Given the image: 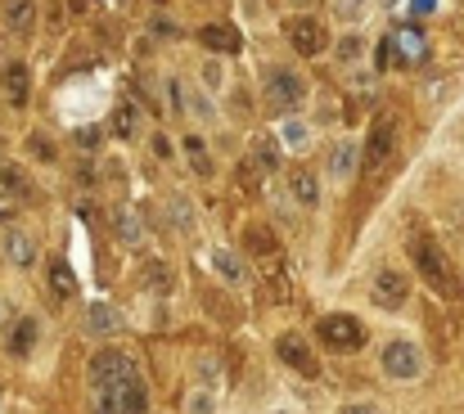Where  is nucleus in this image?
<instances>
[{"label":"nucleus","instance_id":"obj_4","mask_svg":"<svg viewBox=\"0 0 464 414\" xmlns=\"http://www.w3.org/2000/svg\"><path fill=\"white\" fill-rule=\"evenodd\" d=\"M379 365H383V374L396 378V383H415V378L424 374V356H420V347H415L411 338H392V342H383Z\"/></svg>","mask_w":464,"mask_h":414},{"label":"nucleus","instance_id":"obj_23","mask_svg":"<svg viewBox=\"0 0 464 414\" xmlns=\"http://www.w3.org/2000/svg\"><path fill=\"white\" fill-rule=\"evenodd\" d=\"M50 289H54V298H73L77 293V280H73V266L68 261H50Z\"/></svg>","mask_w":464,"mask_h":414},{"label":"nucleus","instance_id":"obj_13","mask_svg":"<svg viewBox=\"0 0 464 414\" xmlns=\"http://www.w3.org/2000/svg\"><path fill=\"white\" fill-rule=\"evenodd\" d=\"M0 19H5V28L10 32H32V23H36V0H0Z\"/></svg>","mask_w":464,"mask_h":414},{"label":"nucleus","instance_id":"obj_14","mask_svg":"<svg viewBox=\"0 0 464 414\" xmlns=\"http://www.w3.org/2000/svg\"><path fill=\"white\" fill-rule=\"evenodd\" d=\"M0 189H5L14 203H32V198H36V185L28 180V171H23L19 163H5V167H0Z\"/></svg>","mask_w":464,"mask_h":414},{"label":"nucleus","instance_id":"obj_6","mask_svg":"<svg viewBox=\"0 0 464 414\" xmlns=\"http://www.w3.org/2000/svg\"><path fill=\"white\" fill-rule=\"evenodd\" d=\"M284 36H289V45H293L302 59H316V54H324V45H329V32H324V23H320L316 14H293V19L284 23Z\"/></svg>","mask_w":464,"mask_h":414},{"label":"nucleus","instance_id":"obj_17","mask_svg":"<svg viewBox=\"0 0 464 414\" xmlns=\"http://www.w3.org/2000/svg\"><path fill=\"white\" fill-rule=\"evenodd\" d=\"M289 194L298 198V207H316V203H320V180H316V171L293 167V171H289Z\"/></svg>","mask_w":464,"mask_h":414},{"label":"nucleus","instance_id":"obj_10","mask_svg":"<svg viewBox=\"0 0 464 414\" xmlns=\"http://www.w3.org/2000/svg\"><path fill=\"white\" fill-rule=\"evenodd\" d=\"M396 149V122L392 117H379L370 126V140H365V167H383Z\"/></svg>","mask_w":464,"mask_h":414},{"label":"nucleus","instance_id":"obj_12","mask_svg":"<svg viewBox=\"0 0 464 414\" xmlns=\"http://www.w3.org/2000/svg\"><path fill=\"white\" fill-rule=\"evenodd\" d=\"M198 41H204L208 50H217V54H239L244 50V36H239L235 23H208V28H198Z\"/></svg>","mask_w":464,"mask_h":414},{"label":"nucleus","instance_id":"obj_28","mask_svg":"<svg viewBox=\"0 0 464 414\" xmlns=\"http://www.w3.org/2000/svg\"><path fill=\"white\" fill-rule=\"evenodd\" d=\"M185 405H189V414H212V396H208L204 387H194Z\"/></svg>","mask_w":464,"mask_h":414},{"label":"nucleus","instance_id":"obj_27","mask_svg":"<svg viewBox=\"0 0 464 414\" xmlns=\"http://www.w3.org/2000/svg\"><path fill=\"white\" fill-rule=\"evenodd\" d=\"M361 50H365V41H361V36H343V41H339V63H356V59H361Z\"/></svg>","mask_w":464,"mask_h":414},{"label":"nucleus","instance_id":"obj_30","mask_svg":"<svg viewBox=\"0 0 464 414\" xmlns=\"http://www.w3.org/2000/svg\"><path fill=\"white\" fill-rule=\"evenodd\" d=\"M172 217H176V226H180V230H189V226H194V212H185V203H180V198H172Z\"/></svg>","mask_w":464,"mask_h":414},{"label":"nucleus","instance_id":"obj_24","mask_svg":"<svg viewBox=\"0 0 464 414\" xmlns=\"http://www.w3.org/2000/svg\"><path fill=\"white\" fill-rule=\"evenodd\" d=\"M280 140H284L289 149H307V145H311V126L298 122V117H289V122L280 126Z\"/></svg>","mask_w":464,"mask_h":414},{"label":"nucleus","instance_id":"obj_31","mask_svg":"<svg viewBox=\"0 0 464 414\" xmlns=\"http://www.w3.org/2000/svg\"><path fill=\"white\" fill-rule=\"evenodd\" d=\"M145 275H149V289H154V284H158V289H172V280H167V266H149Z\"/></svg>","mask_w":464,"mask_h":414},{"label":"nucleus","instance_id":"obj_25","mask_svg":"<svg viewBox=\"0 0 464 414\" xmlns=\"http://www.w3.org/2000/svg\"><path fill=\"white\" fill-rule=\"evenodd\" d=\"M248 252H257V257H276V235L261 230V226H252V230H248Z\"/></svg>","mask_w":464,"mask_h":414},{"label":"nucleus","instance_id":"obj_1","mask_svg":"<svg viewBox=\"0 0 464 414\" xmlns=\"http://www.w3.org/2000/svg\"><path fill=\"white\" fill-rule=\"evenodd\" d=\"M91 392H95V414H149V387H145L140 370L104 378Z\"/></svg>","mask_w":464,"mask_h":414},{"label":"nucleus","instance_id":"obj_32","mask_svg":"<svg viewBox=\"0 0 464 414\" xmlns=\"http://www.w3.org/2000/svg\"><path fill=\"white\" fill-rule=\"evenodd\" d=\"M343 414H383V410L370 405V401H352V405H343Z\"/></svg>","mask_w":464,"mask_h":414},{"label":"nucleus","instance_id":"obj_34","mask_svg":"<svg viewBox=\"0 0 464 414\" xmlns=\"http://www.w3.org/2000/svg\"><path fill=\"white\" fill-rule=\"evenodd\" d=\"M32 154H36V158H54V145H50V140H32Z\"/></svg>","mask_w":464,"mask_h":414},{"label":"nucleus","instance_id":"obj_8","mask_svg":"<svg viewBox=\"0 0 464 414\" xmlns=\"http://www.w3.org/2000/svg\"><path fill=\"white\" fill-rule=\"evenodd\" d=\"M276 352H280V361H284L289 370H298L302 378H316V374H320V361L311 356V347H307L302 333H280Z\"/></svg>","mask_w":464,"mask_h":414},{"label":"nucleus","instance_id":"obj_9","mask_svg":"<svg viewBox=\"0 0 464 414\" xmlns=\"http://www.w3.org/2000/svg\"><path fill=\"white\" fill-rule=\"evenodd\" d=\"M0 95H5L14 108L28 104V95H32V73H28L23 59H10L5 68H0Z\"/></svg>","mask_w":464,"mask_h":414},{"label":"nucleus","instance_id":"obj_7","mask_svg":"<svg viewBox=\"0 0 464 414\" xmlns=\"http://www.w3.org/2000/svg\"><path fill=\"white\" fill-rule=\"evenodd\" d=\"M370 298L383 307V311H396V307H406V298H411V275L406 270H392V266H383L374 280H370Z\"/></svg>","mask_w":464,"mask_h":414},{"label":"nucleus","instance_id":"obj_18","mask_svg":"<svg viewBox=\"0 0 464 414\" xmlns=\"http://www.w3.org/2000/svg\"><path fill=\"white\" fill-rule=\"evenodd\" d=\"M5 257H10L19 270H28V266L36 261V239H32L28 230H5Z\"/></svg>","mask_w":464,"mask_h":414},{"label":"nucleus","instance_id":"obj_22","mask_svg":"<svg viewBox=\"0 0 464 414\" xmlns=\"http://www.w3.org/2000/svg\"><path fill=\"white\" fill-rule=\"evenodd\" d=\"M117 324H122V315H117L113 307H91V311H86V333H95V338L117 333Z\"/></svg>","mask_w":464,"mask_h":414},{"label":"nucleus","instance_id":"obj_33","mask_svg":"<svg viewBox=\"0 0 464 414\" xmlns=\"http://www.w3.org/2000/svg\"><path fill=\"white\" fill-rule=\"evenodd\" d=\"M77 145H86V149H91V145H100V131H95V126L77 131Z\"/></svg>","mask_w":464,"mask_h":414},{"label":"nucleus","instance_id":"obj_2","mask_svg":"<svg viewBox=\"0 0 464 414\" xmlns=\"http://www.w3.org/2000/svg\"><path fill=\"white\" fill-rule=\"evenodd\" d=\"M411 261H415V275H424V284H428L433 293H442V298H460V275H455L451 257H446L433 239L415 235V239H411Z\"/></svg>","mask_w":464,"mask_h":414},{"label":"nucleus","instance_id":"obj_3","mask_svg":"<svg viewBox=\"0 0 464 414\" xmlns=\"http://www.w3.org/2000/svg\"><path fill=\"white\" fill-rule=\"evenodd\" d=\"M261 95H267V104L276 113H293L302 100H307V82L298 77V68H267L261 73Z\"/></svg>","mask_w":464,"mask_h":414},{"label":"nucleus","instance_id":"obj_26","mask_svg":"<svg viewBox=\"0 0 464 414\" xmlns=\"http://www.w3.org/2000/svg\"><path fill=\"white\" fill-rule=\"evenodd\" d=\"M117 230H122V243H126V248H136V243L145 239V230H140L136 212H122V217H117Z\"/></svg>","mask_w":464,"mask_h":414},{"label":"nucleus","instance_id":"obj_29","mask_svg":"<svg viewBox=\"0 0 464 414\" xmlns=\"http://www.w3.org/2000/svg\"><path fill=\"white\" fill-rule=\"evenodd\" d=\"M257 163H261V171H276V163H280V149L267 140V145H257Z\"/></svg>","mask_w":464,"mask_h":414},{"label":"nucleus","instance_id":"obj_35","mask_svg":"<svg viewBox=\"0 0 464 414\" xmlns=\"http://www.w3.org/2000/svg\"><path fill=\"white\" fill-rule=\"evenodd\" d=\"M10 217H14V198L0 194V221H10Z\"/></svg>","mask_w":464,"mask_h":414},{"label":"nucleus","instance_id":"obj_21","mask_svg":"<svg viewBox=\"0 0 464 414\" xmlns=\"http://www.w3.org/2000/svg\"><path fill=\"white\" fill-rule=\"evenodd\" d=\"M212 266H217V275H221L226 284H244V280H248L244 261H239L235 252H226V248H217V252H212Z\"/></svg>","mask_w":464,"mask_h":414},{"label":"nucleus","instance_id":"obj_5","mask_svg":"<svg viewBox=\"0 0 464 414\" xmlns=\"http://www.w3.org/2000/svg\"><path fill=\"white\" fill-rule=\"evenodd\" d=\"M316 333H320L324 347H334V352H343V356H352V352L365 347V329H361V320H352V315H324V320L316 324Z\"/></svg>","mask_w":464,"mask_h":414},{"label":"nucleus","instance_id":"obj_16","mask_svg":"<svg viewBox=\"0 0 464 414\" xmlns=\"http://www.w3.org/2000/svg\"><path fill=\"white\" fill-rule=\"evenodd\" d=\"M392 45L402 50V63H424V59H428V41H424V32H420L415 23H406L402 32H396Z\"/></svg>","mask_w":464,"mask_h":414},{"label":"nucleus","instance_id":"obj_19","mask_svg":"<svg viewBox=\"0 0 464 414\" xmlns=\"http://www.w3.org/2000/svg\"><path fill=\"white\" fill-rule=\"evenodd\" d=\"M136 131H140V108L131 100H117L113 104V135L117 140H136Z\"/></svg>","mask_w":464,"mask_h":414},{"label":"nucleus","instance_id":"obj_15","mask_svg":"<svg viewBox=\"0 0 464 414\" xmlns=\"http://www.w3.org/2000/svg\"><path fill=\"white\" fill-rule=\"evenodd\" d=\"M365 158V149H356L352 140H339L334 149H329V171H334L339 180H352L356 176V163Z\"/></svg>","mask_w":464,"mask_h":414},{"label":"nucleus","instance_id":"obj_20","mask_svg":"<svg viewBox=\"0 0 464 414\" xmlns=\"http://www.w3.org/2000/svg\"><path fill=\"white\" fill-rule=\"evenodd\" d=\"M5 347H10L14 356H28V352L36 347V320H32V315L14 320V329H10V342H5Z\"/></svg>","mask_w":464,"mask_h":414},{"label":"nucleus","instance_id":"obj_11","mask_svg":"<svg viewBox=\"0 0 464 414\" xmlns=\"http://www.w3.org/2000/svg\"><path fill=\"white\" fill-rule=\"evenodd\" d=\"M126 370H136V361H131L126 352H117V347H104V352H95V356H91V370H86V378H91V387H95V383H104V378H117V374H126Z\"/></svg>","mask_w":464,"mask_h":414}]
</instances>
